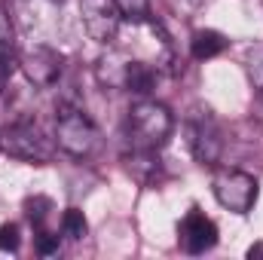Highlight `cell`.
<instances>
[{
	"instance_id": "obj_1",
	"label": "cell",
	"mask_w": 263,
	"mask_h": 260,
	"mask_svg": "<svg viewBox=\"0 0 263 260\" xmlns=\"http://www.w3.org/2000/svg\"><path fill=\"white\" fill-rule=\"evenodd\" d=\"M172 129H175V120H172L168 107L159 101H138L126 120V135H129L132 147L141 153L159 150L172 138Z\"/></svg>"
},
{
	"instance_id": "obj_2",
	"label": "cell",
	"mask_w": 263,
	"mask_h": 260,
	"mask_svg": "<svg viewBox=\"0 0 263 260\" xmlns=\"http://www.w3.org/2000/svg\"><path fill=\"white\" fill-rule=\"evenodd\" d=\"M98 126L89 120V114L77 104H67L62 101L55 107V144L65 150L67 156H77V159H86L98 150Z\"/></svg>"
},
{
	"instance_id": "obj_3",
	"label": "cell",
	"mask_w": 263,
	"mask_h": 260,
	"mask_svg": "<svg viewBox=\"0 0 263 260\" xmlns=\"http://www.w3.org/2000/svg\"><path fill=\"white\" fill-rule=\"evenodd\" d=\"M0 150L12 159H25V162H49L52 159L49 138L31 120H18V123L3 126L0 129Z\"/></svg>"
},
{
	"instance_id": "obj_4",
	"label": "cell",
	"mask_w": 263,
	"mask_h": 260,
	"mask_svg": "<svg viewBox=\"0 0 263 260\" xmlns=\"http://www.w3.org/2000/svg\"><path fill=\"white\" fill-rule=\"evenodd\" d=\"M211 187H214V199L227 211H236V214H248L257 202V181L239 169H220Z\"/></svg>"
},
{
	"instance_id": "obj_5",
	"label": "cell",
	"mask_w": 263,
	"mask_h": 260,
	"mask_svg": "<svg viewBox=\"0 0 263 260\" xmlns=\"http://www.w3.org/2000/svg\"><path fill=\"white\" fill-rule=\"evenodd\" d=\"M80 18L95 43H110L120 28L117 0H80Z\"/></svg>"
},
{
	"instance_id": "obj_6",
	"label": "cell",
	"mask_w": 263,
	"mask_h": 260,
	"mask_svg": "<svg viewBox=\"0 0 263 260\" xmlns=\"http://www.w3.org/2000/svg\"><path fill=\"white\" fill-rule=\"evenodd\" d=\"M190 147L202 165H214L220 159L223 150V138H220V126L211 117V110H196V117L190 120Z\"/></svg>"
},
{
	"instance_id": "obj_7",
	"label": "cell",
	"mask_w": 263,
	"mask_h": 260,
	"mask_svg": "<svg viewBox=\"0 0 263 260\" xmlns=\"http://www.w3.org/2000/svg\"><path fill=\"white\" fill-rule=\"evenodd\" d=\"M178 245L184 254H205L217 245V227L214 220H208L199 208L187 211V217L178 224Z\"/></svg>"
},
{
	"instance_id": "obj_8",
	"label": "cell",
	"mask_w": 263,
	"mask_h": 260,
	"mask_svg": "<svg viewBox=\"0 0 263 260\" xmlns=\"http://www.w3.org/2000/svg\"><path fill=\"white\" fill-rule=\"evenodd\" d=\"M22 73L28 77V83H34L37 89H49L59 77H62V55L49 46H31L22 52Z\"/></svg>"
},
{
	"instance_id": "obj_9",
	"label": "cell",
	"mask_w": 263,
	"mask_h": 260,
	"mask_svg": "<svg viewBox=\"0 0 263 260\" xmlns=\"http://www.w3.org/2000/svg\"><path fill=\"white\" fill-rule=\"evenodd\" d=\"M153 86H156V73H153V67L144 65V62H132L129 59L123 89H126V92H135V95H147V92H153Z\"/></svg>"
},
{
	"instance_id": "obj_10",
	"label": "cell",
	"mask_w": 263,
	"mask_h": 260,
	"mask_svg": "<svg viewBox=\"0 0 263 260\" xmlns=\"http://www.w3.org/2000/svg\"><path fill=\"white\" fill-rule=\"evenodd\" d=\"M227 46H230V40L223 34H217V31H196L193 34V43H190V52H193V59L205 62V59L220 55Z\"/></svg>"
},
{
	"instance_id": "obj_11",
	"label": "cell",
	"mask_w": 263,
	"mask_h": 260,
	"mask_svg": "<svg viewBox=\"0 0 263 260\" xmlns=\"http://www.w3.org/2000/svg\"><path fill=\"white\" fill-rule=\"evenodd\" d=\"M86 233H89V224H86L83 211H80V208H67L65 217H62V236L73 239V242H80Z\"/></svg>"
},
{
	"instance_id": "obj_12",
	"label": "cell",
	"mask_w": 263,
	"mask_h": 260,
	"mask_svg": "<svg viewBox=\"0 0 263 260\" xmlns=\"http://www.w3.org/2000/svg\"><path fill=\"white\" fill-rule=\"evenodd\" d=\"M120 18H126L132 25H141L150 18V0H117Z\"/></svg>"
},
{
	"instance_id": "obj_13",
	"label": "cell",
	"mask_w": 263,
	"mask_h": 260,
	"mask_svg": "<svg viewBox=\"0 0 263 260\" xmlns=\"http://www.w3.org/2000/svg\"><path fill=\"white\" fill-rule=\"evenodd\" d=\"M15 52V31H12V22L6 15V9L0 6V65H6Z\"/></svg>"
},
{
	"instance_id": "obj_14",
	"label": "cell",
	"mask_w": 263,
	"mask_h": 260,
	"mask_svg": "<svg viewBox=\"0 0 263 260\" xmlns=\"http://www.w3.org/2000/svg\"><path fill=\"white\" fill-rule=\"evenodd\" d=\"M248 80H251L254 92L263 95V49L251 52V59H248Z\"/></svg>"
},
{
	"instance_id": "obj_15",
	"label": "cell",
	"mask_w": 263,
	"mask_h": 260,
	"mask_svg": "<svg viewBox=\"0 0 263 260\" xmlns=\"http://www.w3.org/2000/svg\"><path fill=\"white\" fill-rule=\"evenodd\" d=\"M15 248H18V227L3 224L0 227V251H15Z\"/></svg>"
},
{
	"instance_id": "obj_16",
	"label": "cell",
	"mask_w": 263,
	"mask_h": 260,
	"mask_svg": "<svg viewBox=\"0 0 263 260\" xmlns=\"http://www.w3.org/2000/svg\"><path fill=\"white\" fill-rule=\"evenodd\" d=\"M46 208H49V199H28V217H31V224H43V217H46Z\"/></svg>"
},
{
	"instance_id": "obj_17",
	"label": "cell",
	"mask_w": 263,
	"mask_h": 260,
	"mask_svg": "<svg viewBox=\"0 0 263 260\" xmlns=\"http://www.w3.org/2000/svg\"><path fill=\"white\" fill-rule=\"evenodd\" d=\"M37 251H40V254H55V251H59V236L40 230V233H37Z\"/></svg>"
},
{
	"instance_id": "obj_18",
	"label": "cell",
	"mask_w": 263,
	"mask_h": 260,
	"mask_svg": "<svg viewBox=\"0 0 263 260\" xmlns=\"http://www.w3.org/2000/svg\"><path fill=\"white\" fill-rule=\"evenodd\" d=\"M248 257H263V242H260V245H254V248L248 251Z\"/></svg>"
},
{
	"instance_id": "obj_19",
	"label": "cell",
	"mask_w": 263,
	"mask_h": 260,
	"mask_svg": "<svg viewBox=\"0 0 263 260\" xmlns=\"http://www.w3.org/2000/svg\"><path fill=\"white\" fill-rule=\"evenodd\" d=\"M52 3H65V0H52Z\"/></svg>"
}]
</instances>
